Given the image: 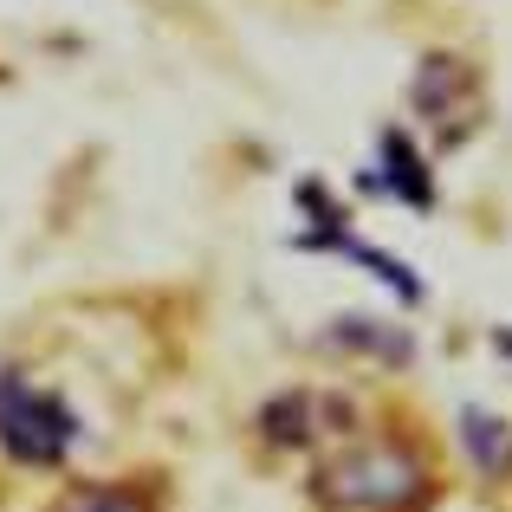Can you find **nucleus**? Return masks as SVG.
I'll return each instance as SVG.
<instances>
[{
  "label": "nucleus",
  "instance_id": "6",
  "mask_svg": "<svg viewBox=\"0 0 512 512\" xmlns=\"http://www.w3.org/2000/svg\"><path fill=\"white\" fill-rule=\"evenodd\" d=\"M500 350H506V357H512V331H500Z\"/></svg>",
  "mask_w": 512,
  "mask_h": 512
},
{
  "label": "nucleus",
  "instance_id": "2",
  "mask_svg": "<svg viewBox=\"0 0 512 512\" xmlns=\"http://www.w3.org/2000/svg\"><path fill=\"white\" fill-rule=\"evenodd\" d=\"M422 493V467L402 441H376V448L338 454V461L318 474V500L331 506H409Z\"/></svg>",
  "mask_w": 512,
  "mask_h": 512
},
{
  "label": "nucleus",
  "instance_id": "5",
  "mask_svg": "<svg viewBox=\"0 0 512 512\" xmlns=\"http://www.w3.org/2000/svg\"><path fill=\"white\" fill-rule=\"evenodd\" d=\"M383 143H389V175H396V182H402V195H409L415 208H428V195H435V188L422 182V169H415V150H409V143H402V130H389Z\"/></svg>",
  "mask_w": 512,
  "mask_h": 512
},
{
  "label": "nucleus",
  "instance_id": "4",
  "mask_svg": "<svg viewBox=\"0 0 512 512\" xmlns=\"http://www.w3.org/2000/svg\"><path fill=\"white\" fill-rule=\"evenodd\" d=\"M59 512H150V506H143L137 493H124V487H72Z\"/></svg>",
  "mask_w": 512,
  "mask_h": 512
},
{
  "label": "nucleus",
  "instance_id": "3",
  "mask_svg": "<svg viewBox=\"0 0 512 512\" xmlns=\"http://www.w3.org/2000/svg\"><path fill=\"white\" fill-rule=\"evenodd\" d=\"M461 435H467V454H474L480 467H493V474L506 467V428L493 422V415L467 409V415H461Z\"/></svg>",
  "mask_w": 512,
  "mask_h": 512
},
{
  "label": "nucleus",
  "instance_id": "1",
  "mask_svg": "<svg viewBox=\"0 0 512 512\" xmlns=\"http://www.w3.org/2000/svg\"><path fill=\"white\" fill-rule=\"evenodd\" d=\"M72 409L20 370H0V448L26 467H52L72 448Z\"/></svg>",
  "mask_w": 512,
  "mask_h": 512
}]
</instances>
